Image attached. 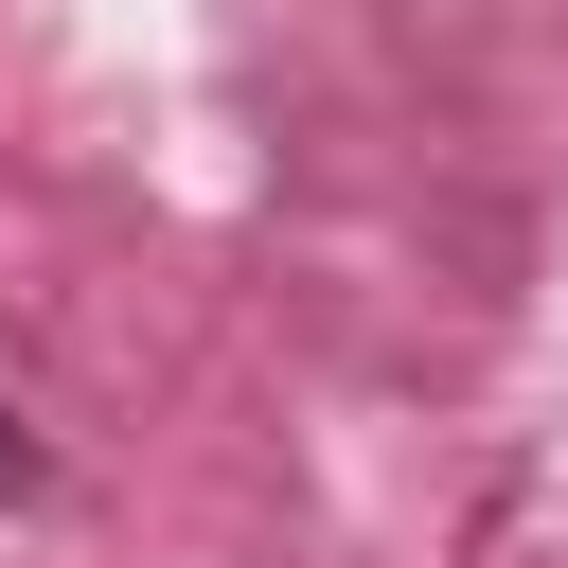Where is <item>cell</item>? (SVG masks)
<instances>
[{
	"label": "cell",
	"instance_id": "cell-1",
	"mask_svg": "<svg viewBox=\"0 0 568 568\" xmlns=\"http://www.w3.org/2000/svg\"><path fill=\"white\" fill-rule=\"evenodd\" d=\"M36 497H53V444H36V408L0 390V515H36Z\"/></svg>",
	"mask_w": 568,
	"mask_h": 568
}]
</instances>
